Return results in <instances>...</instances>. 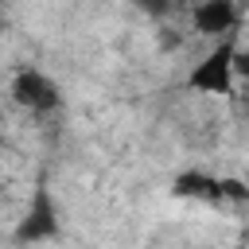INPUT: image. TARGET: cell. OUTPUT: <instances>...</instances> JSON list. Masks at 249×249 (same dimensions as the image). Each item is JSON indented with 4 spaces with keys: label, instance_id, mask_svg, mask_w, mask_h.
Returning <instances> with one entry per match:
<instances>
[{
    "label": "cell",
    "instance_id": "1",
    "mask_svg": "<svg viewBox=\"0 0 249 249\" xmlns=\"http://www.w3.org/2000/svg\"><path fill=\"white\" fill-rule=\"evenodd\" d=\"M233 54H237L233 35L218 39V43L191 66L187 89H195V93H214V97H233V82H237V74H233Z\"/></svg>",
    "mask_w": 249,
    "mask_h": 249
},
{
    "label": "cell",
    "instance_id": "2",
    "mask_svg": "<svg viewBox=\"0 0 249 249\" xmlns=\"http://www.w3.org/2000/svg\"><path fill=\"white\" fill-rule=\"evenodd\" d=\"M58 233H62L58 202H54V195H51L47 183H35V191H31V198H27V210H23V218L16 222L12 237H16L19 245H39V241H54Z\"/></svg>",
    "mask_w": 249,
    "mask_h": 249
},
{
    "label": "cell",
    "instance_id": "3",
    "mask_svg": "<svg viewBox=\"0 0 249 249\" xmlns=\"http://www.w3.org/2000/svg\"><path fill=\"white\" fill-rule=\"evenodd\" d=\"M8 93H12V101H16L19 109H27L31 117H51V113L62 109V93H58L54 78L43 74L39 66H19V70L12 74Z\"/></svg>",
    "mask_w": 249,
    "mask_h": 249
},
{
    "label": "cell",
    "instance_id": "4",
    "mask_svg": "<svg viewBox=\"0 0 249 249\" xmlns=\"http://www.w3.org/2000/svg\"><path fill=\"white\" fill-rule=\"evenodd\" d=\"M191 23L198 35H210V39H226L237 23V8L230 0H202L191 8Z\"/></svg>",
    "mask_w": 249,
    "mask_h": 249
},
{
    "label": "cell",
    "instance_id": "5",
    "mask_svg": "<svg viewBox=\"0 0 249 249\" xmlns=\"http://www.w3.org/2000/svg\"><path fill=\"white\" fill-rule=\"evenodd\" d=\"M171 195H179V198H183V195H187V198H210V202H218V198H222V179L202 175V171H187V175L175 179Z\"/></svg>",
    "mask_w": 249,
    "mask_h": 249
},
{
    "label": "cell",
    "instance_id": "6",
    "mask_svg": "<svg viewBox=\"0 0 249 249\" xmlns=\"http://www.w3.org/2000/svg\"><path fill=\"white\" fill-rule=\"evenodd\" d=\"M233 74H237L241 82H249V47H237V54H233Z\"/></svg>",
    "mask_w": 249,
    "mask_h": 249
},
{
    "label": "cell",
    "instance_id": "7",
    "mask_svg": "<svg viewBox=\"0 0 249 249\" xmlns=\"http://www.w3.org/2000/svg\"><path fill=\"white\" fill-rule=\"evenodd\" d=\"M4 27H8V12L0 8V31H4Z\"/></svg>",
    "mask_w": 249,
    "mask_h": 249
},
{
    "label": "cell",
    "instance_id": "8",
    "mask_svg": "<svg viewBox=\"0 0 249 249\" xmlns=\"http://www.w3.org/2000/svg\"><path fill=\"white\" fill-rule=\"evenodd\" d=\"M237 249H241V245H237Z\"/></svg>",
    "mask_w": 249,
    "mask_h": 249
}]
</instances>
